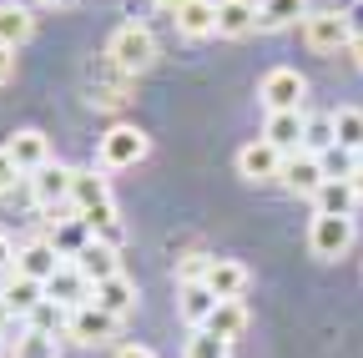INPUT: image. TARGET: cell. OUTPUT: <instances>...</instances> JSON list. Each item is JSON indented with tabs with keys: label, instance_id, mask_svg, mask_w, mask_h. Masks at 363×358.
Wrapping results in <instances>:
<instances>
[{
	"label": "cell",
	"instance_id": "6da1fadb",
	"mask_svg": "<svg viewBox=\"0 0 363 358\" xmlns=\"http://www.w3.org/2000/svg\"><path fill=\"white\" fill-rule=\"evenodd\" d=\"M152 152V137L142 126H131V121H116L111 131H101V142H96V167L101 172H126L136 162H147Z\"/></svg>",
	"mask_w": 363,
	"mask_h": 358
},
{
	"label": "cell",
	"instance_id": "7a4b0ae2",
	"mask_svg": "<svg viewBox=\"0 0 363 358\" xmlns=\"http://www.w3.org/2000/svg\"><path fill=\"white\" fill-rule=\"evenodd\" d=\"M81 81H86V101H91V106L116 111V106L131 101V81H136V76H126L111 56H96V61H86Z\"/></svg>",
	"mask_w": 363,
	"mask_h": 358
},
{
	"label": "cell",
	"instance_id": "3957f363",
	"mask_svg": "<svg viewBox=\"0 0 363 358\" xmlns=\"http://www.w3.org/2000/svg\"><path fill=\"white\" fill-rule=\"evenodd\" d=\"M106 56H111L126 76H142V71L157 61V35H152L147 26L126 21V26H116V35L106 40Z\"/></svg>",
	"mask_w": 363,
	"mask_h": 358
},
{
	"label": "cell",
	"instance_id": "277c9868",
	"mask_svg": "<svg viewBox=\"0 0 363 358\" xmlns=\"http://www.w3.org/2000/svg\"><path fill=\"white\" fill-rule=\"evenodd\" d=\"M303 46L318 51V56H338L353 46V21L348 11H308L303 21Z\"/></svg>",
	"mask_w": 363,
	"mask_h": 358
},
{
	"label": "cell",
	"instance_id": "5b68a950",
	"mask_svg": "<svg viewBox=\"0 0 363 358\" xmlns=\"http://www.w3.org/2000/svg\"><path fill=\"white\" fill-rule=\"evenodd\" d=\"M257 101L267 111H303L308 101V76L293 71V66H272L262 81H257Z\"/></svg>",
	"mask_w": 363,
	"mask_h": 358
},
{
	"label": "cell",
	"instance_id": "8992f818",
	"mask_svg": "<svg viewBox=\"0 0 363 358\" xmlns=\"http://www.w3.org/2000/svg\"><path fill=\"white\" fill-rule=\"evenodd\" d=\"M353 237H358L353 217L313 212V222H308V252H313V257H323V262H338V257L353 247Z\"/></svg>",
	"mask_w": 363,
	"mask_h": 358
},
{
	"label": "cell",
	"instance_id": "52a82bcc",
	"mask_svg": "<svg viewBox=\"0 0 363 358\" xmlns=\"http://www.w3.org/2000/svg\"><path fill=\"white\" fill-rule=\"evenodd\" d=\"M71 182H76V167H66V162H51V167H40V172H30L26 177V187H30V202L40 207V212H61V207H71Z\"/></svg>",
	"mask_w": 363,
	"mask_h": 358
},
{
	"label": "cell",
	"instance_id": "ba28073f",
	"mask_svg": "<svg viewBox=\"0 0 363 358\" xmlns=\"http://www.w3.org/2000/svg\"><path fill=\"white\" fill-rule=\"evenodd\" d=\"M116 328H121V318H116V313H106V308H96V303H81L71 318H66V338L81 343V348H101V343H111Z\"/></svg>",
	"mask_w": 363,
	"mask_h": 358
},
{
	"label": "cell",
	"instance_id": "9c48e42d",
	"mask_svg": "<svg viewBox=\"0 0 363 358\" xmlns=\"http://www.w3.org/2000/svg\"><path fill=\"white\" fill-rule=\"evenodd\" d=\"M328 162L323 157H313V152H293L288 162H283V177H278V182L293 192V197H318V187H323L328 182Z\"/></svg>",
	"mask_w": 363,
	"mask_h": 358
},
{
	"label": "cell",
	"instance_id": "30bf717a",
	"mask_svg": "<svg viewBox=\"0 0 363 358\" xmlns=\"http://www.w3.org/2000/svg\"><path fill=\"white\" fill-rule=\"evenodd\" d=\"M283 152L278 147H272L267 137H257V142H247L242 152H238V177H242V182H278V177H283Z\"/></svg>",
	"mask_w": 363,
	"mask_h": 358
},
{
	"label": "cell",
	"instance_id": "8fae6325",
	"mask_svg": "<svg viewBox=\"0 0 363 358\" xmlns=\"http://www.w3.org/2000/svg\"><path fill=\"white\" fill-rule=\"evenodd\" d=\"M61 267H66V257L56 252V242H51V237L26 242V247H21V257H16V273H21V278H35V283H51Z\"/></svg>",
	"mask_w": 363,
	"mask_h": 358
},
{
	"label": "cell",
	"instance_id": "7c38bea8",
	"mask_svg": "<svg viewBox=\"0 0 363 358\" xmlns=\"http://www.w3.org/2000/svg\"><path fill=\"white\" fill-rule=\"evenodd\" d=\"M262 137H267L272 147H278L283 157L303 152V137H308V111H267Z\"/></svg>",
	"mask_w": 363,
	"mask_h": 358
},
{
	"label": "cell",
	"instance_id": "4fadbf2b",
	"mask_svg": "<svg viewBox=\"0 0 363 358\" xmlns=\"http://www.w3.org/2000/svg\"><path fill=\"white\" fill-rule=\"evenodd\" d=\"M111 202V182L101 177V167H76V182H71V212L86 217Z\"/></svg>",
	"mask_w": 363,
	"mask_h": 358
},
{
	"label": "cell",
	"instance_id": "5bb4252c",
	"mask_svg": "<svg viewBox=\"0 0 363 358\" xmlns=\"http://www.w3.org/2000/svg\"><path fill=\"white\" fill-rule=\"evenodd\" d=\"M6 152L16 157V167L30 177V172H40V167H51V137L45 131H35V126H21L16 137L6 142Z\"/></svg>",
	"mask_w": 363,
	"mask_h": 358
},
{
	"label": "cell",
	"instance_id": "9a60e30c",
	"mask_svg": "<svg viewBox=\"0 0 363 358\" xmlns=\"http://www.w3.org/2000/svg\"><path fill=\"white\" fill-rule=\"evenodd\" d=\"M172 26H177V35H187V40L217 35V0H182V6L172 11Z\"/></svg>",
	"mask_w": 363,
	"mask_h": 358
},
{
	"label": "cell",
	"instance_id": "2e32d148",
	"mask_svg": "<svg viewBox=\"0 0 363 358\" xmlns=\"http://www.w3.org/2000/svg\"><path fill=\"white\" fill-rule=\"evenodd\" d=\"M257 30V0H217V35L242 40Z\"/></svg>",
	"mask_w": 363,
	"mask_h": 358
},
{
	"label": "cell",
	"instance_id": "e0dca14e",
	"mask_svg": "<svg viewBox=\"0 0 363 358\" xmlns=\"http://www.w3.org/2000/svg\"><path fill=\"white\" fill-rule=\"evenodd\" d=\"M45 298H51L56 308H66V313H76L81 303H91V283L81 278V267H76V262H66L61 273L45 283Z\"/></svg>",
	"mask_w": 363,
	"mask_h": 358
},
{
	"label": "cell",
	"instance_id": "ac0fdd59",
	"mask_svg": "<svg viewBox=\"0 0 363 358\" xmlns=\"http://www.w3.org/2000/svg\"><path fill=\"white\" fill-rule=\"evenodd\" d=\"M30 35H35V16H30V6H26V0H0V46L21 51Z\"/></svg>",
	"mask_w": 363,
	"mask_h": 358
},
{
	"label": "cell",
	"instance_id": "d6986e66",
	"mask_svg": "<svg viewBox=\"0 0 363 358\" xmlns=\"http://www.w3.org/2000/svg\"><path fill=\"white\" fill-rule=\"evenodd\" d=\"M76 267H81V278H86L91 288H96V283H106V278H116V273H121V252H116V247H106V242H96V237H91V242L81 247Z\"/></svg>",
	"mask_w": 363,
	"mask_h": 358
},
{
	"label": "cell",
	"instance_id": "ffe728a7",
	"mask_svg": "<svg viewBox=\"0 0 363 358\" xmlns=\"http://www.w3.org/2000/svg\"><path fill=\"white\" fill-rule=\"evenodd\" d=\"M212 308H217V293H212L207 283H187V288H177V313H182V323H187L192 333H197V328H207Z\"/></svg>",
	"mask_w": 363,
	"mask_h": 358
},
{
	"label": "cell",
	"instance_id": "44dd1931",
	"mask_svg": "<svg viewBox=\"0 0 363 358\" xmlns=\"http://www.w3.org/2000/svg\"><path fill=\"white\" fill-rule=\"evenodd\" d=\"M358 192H353V177H328L313 197V212H328V217H353Z\"/></svg>",
	"mask_w": 363,
	"mask_h": 358
},
{
	"label": "cell",
	"instance_id": "7402d4cb",
	"mask_svg": "<svg viewBox=\"0 0 363 358\" xmlns=\"http://www.w3.org/2000/svg\"><path fill=\"white\" fill-rule=\"evenodd\" d=\"M247 283H252V273H247L238 257H212L207 288H212L217 298H242V293H247Z\"/></svg>",
	"mask_w": 363,
	"mask_h": 358
},
{
	"label": "cell",
	"instance_id": "603a6c76",
	"mask_svg": "<svg viewBox=\"0 0 363 358\" xmlns=\"http://www.w3.org/2000/svg\"><path fill=\"white\" fill-rule=\"evenodd\" d=\"M91 303L106 308V313H116V318H126V313L136 308V283L126 273H116V278H106V283L91 288Z\"/></svg>",
	"mask_w": 363,
	"mask_h": 358
},
{
	"label": "cell",
	"instance_id": "cb8c5ba5",
	"mask_svg": "<svg viewBox=\"0 0 363 358\" xmlns=\"http://www.w3.org/2000/svg\"><path fill=\"white\" fill-rule=\"evenodd\" d=\"M242 328H247V303H242V298H217L212 318H207V333H217V338H227V343H238Z\"/></svg>",
	"mask_w": 363,
	"mask_h": 358
},
{
	"label": "cell",
	"instance_id": "d4e9b609",
	"mask_svg": "<svg viewBox=\"0 0 363 358\" xmlns=\"http://www.w3.org/2000/svg\"><path fill=\"white\" fill-rule=\"evenodd\" d=\"M0 298L11 303V313H16V318H30V313H35V308L45 303V283L11 273V278H6V288H0Z\"/></svg>",
	"mask_w": 363,
	"mask_h": 358
},
{
	"label": "cell",
	"instance_id": "484cf974",
	"mask_svg": "<svg viewBox=\"0 0 363 358\" xmlns=\"http://www.w3.org/2000/svg\"><path fill=\"white\" fill-rule=\"evenodd\" d=\"M308 21V0H257V30H288Z\"/></svg>",
	"mask_w": 363,
	"mask_h": 358
},
{
	"label": "cell",
	"instance_id": "4316f807",
	"mask_svg": "<svg viewBox=\"0 0 363 358\" xmlns=\"http://www.w3.org/2000/svg\"><path fill=\"white\" fill-rule=\"evenodd\" d=\"M51 222H56V233H51L56 252H61L66 262H76V257H81V247L91 242V228H86L81 217H51Z\"/></svg>",
	"mask_w": 363,
	"mask_h": 358
},
{
	"label": "cell",
	"instance_id": "83f0119b",
	"mask_svg": "<svg viewBox=\"0 0 363 358\" xmlns=\"http://www.w3.org/2000/svg\"><path fill=\"white\" fill-rule=\"evenodd\" d=\"M333 137H338V152H363V106L333 111Z\"/></svg>",
	"mask_w": 363,
	"mask_h": 358
},
{
	"label": "cell",
	"instance_id": "f1b7e54d",
	"mask_svg": "<svg viewBox=\"0 0 363 358\" xmlns=\"http://www.w3.org/2000/svg\"><path fill=\"white\" fill-rule=\"evenodd\" d=\"M333 147H338V137H333V111H328V116H308L303 152H313V157H328Z\"/></svg>",
	"mask_w": 363,
	"mask_h": 358
},
{
	"label": "cell",
	"instance_id": "f546056e",
	"mask_svg": "<svg viewBox=\"0 0 363 358\" xmlns=\"http://www.w3.org/2000/svg\"><path fill=\"white\" fill-rule=\"evenodd\" d=\"M11 358H56V338H51V333L26 328V333L11 343Z\"/></svg>",
	"mask_w": 363,
	"mask_h": 358
},
{
	"label": "cell",
	"instance_id": "4dcf8cb0",
	"mask_svg": "<svg viewBox=\"0 0 363 358\" xmlns=\"http://www.w3.org/2000/svg\"><path fill=\"white\" fill-rule=\"evenodd\" d=\"M66 318H71V313H66V308H56L51 298H45V303L30 313V318H26V328H35V333H51V338H56V328H66Z\"/></svg>",
	"mask_w": 363,
	"mask_h": 358
},
{
	"label": "cell",
	"instance_id": "1f68e13d",
	"mask_svg": "<svg viewBox=\"0 0 363 358\" xmlns=\"http://www.w3.org/2000/svg\"><path fill=\"white\" fill-rule=\"evenodd\" d=\"M212 273V257L207 252H187V257H177V288H187V283H207Z\"/></svg>",
	"mask_w": 363,
	"mask_h": 358
},
{
	"label": "cell",
	"instance_id": "d6a6232c",
	"mask_svg": "<svg viewBox=\"0 0 363 358\" xmlns=\"http://www.w3.org/2000/svg\"><path fill=\"white\" fill-rule=\"evenodd\" d=\"M227 338H217V333H207V328H197L192 338H187V358H227Z\"/></svg>",
	"mask_w": 363,
	"mask_h": 358
},
{
	"label": "cell",
	"instance_id": "836d02e7",
	"mask_svg": "<svg viewBox=\"0 0 363 358\" xmlns=\"http://www.w3.org/2000/svg\"><path fill=\"white\" fill-rule=\"evenodd\" d=\"M16 182H26V172L16 167V157H11L6 147H0V197H6V192H16Z\"/></svg>",
	"mask_w": 363,
	"mask_h": 358
},
{
	"label": "cell",
	"instance_id": "e575fe53",
	"mask_svg": "<svg viewBox=\"0 0 363 358\" xmlns=\"http://www.w3.org/2000/svg\"><path fill=\"white\" fill-rule=\"evenodd\" d=\"M96 242H106V247H116V252H121V242H126V228H121V217H111L106 228H96Z\"/></svg>",
	"mask_w": 363,
	"mask_h": 358
},
{
	"label": "cell",
	"instance_id": "d590c367",
	"mask_svg": "<svg viewBox=\"0 0 363 358\" xmlns=\"http://www.w3.org/2000/svg\"><path fill=\"white\" fill-rule=\"evenodd\" d=\"M16 257H21V252L11 247V237H6V233H0V278H11V273H16Z\"/></svg>",
	"mask_w": 363,
	"mask_h": 358
},
{
	"label": "cell",
	"instance_id": "8d00e7d4",
	"mask_svg": "<svg viewBox=\"0 0 363 358\" xmlns=\"http://www.w3.org/2000/svg\"><path fill=\"white\" fill-rule=\"evenodd\" d=\"M11 76H16V51H11V46H0V86H6Z\"/></svg>",
	"mask_w": 363,
	"mask_h": 358
},
{
	"label": "cell",
	"instance_id": "74e56055",
	"mask_svg": "<svg viewBox=\"0 0 363 358\" xmlns=\"http://www.w3.org/2000/svg\"><path fill=\"white\" fill-rule=\"evenodd\" d=\"M116 358H157V353L142 348V343H126V348H116Z\"/></svg>",
	"mask_w": 363,
	"mask_h": 358
},
{
	"label": "cell",
	"instance_id": "f35d334b",
	"mask_svg": "<svg viewBox=\"0 0 363 358\" xmlns=\"http://www.w3.org/2000/svg\"><path fill=\"white\" fill-rule=\"evenodd\" d=\"M348 56H353V66H358V71H363V30H358V35H353V46H348Z\"/></svg>",
	"mask_w": 363,
	"mask_h": 358
},
{
	"label": "cell",
	"instance_id": "ab89813d",
	"mask_svg": "<svg viewBox=\"0 0 363 358\" xmlns=\"http://www.w3.org/2000/svg\"><path fill=\"white\" fill-rule=\"evenodd\" d=\"M6 323H16V313H11V303L0 298V333H6Z\"/></svg>",
	"mask_w": 363,
	"mask_h": 358
},
{
	"label": "cell",
	"instance_id": "60d3db41",
	"mask_svg": "<svg viewBox=\"0 0 363 358\" xmlns=\"http://www.w3.org/2000/svg\"><path fill=\"white\" fill-rule=\"evenodd\" d=\"M348 177H353V192H358V202H363V167H353Z\"/></svg>",
	"mask_w": 363,
	"mask_h": 358
},
{
	"label": "cell",
	"instance_id": "b9f144b4",
	"mask_svg": "<svg viewBox=\"0 0 363 358\" xmlns=\"http://www.w3.org/2000/svg\"><path fill=\"white\" fill-rule=\"evenodd\" d=\"M152 6H162V11H177V6H182V0H152Z\"/></svg>",
	"mask_w": 363,
	"mask_h": 358
},
{
	"label": "cell",
	"instance_id": "7bdbcfd3",
	"mask_svg": "<svg viewBox=\"0 0 363 358\" xmlns=\"http://www.w3.org/2000/svg\"><path fill=\"white\" fill-rule=\"evenodd\" d=\"M40 6H71V0H40Z\"/></svg>",
	"mask_w": 363,
	"mask_h": 358
},
{
	"label": "cell",
	"instance_id": "ee69618b",
	"mask_svg": "<svg viewBox=\"0 0 363 358\" xmlns=\"http://www.w3.org/2000/svg\"><path fill=\"white\" fill-rule=\"evenodd\" d=\"M0 348H6V338H0Z\"/></svg>",
	"mask_w": 363,
	"mask_h": 358
}]
</instances>
